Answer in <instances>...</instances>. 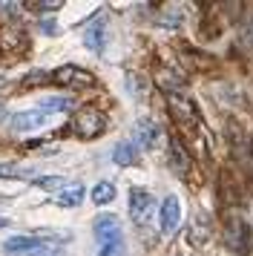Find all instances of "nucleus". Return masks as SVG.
Wrapping results in <instances>:
<instances>
[{"label":"nucleus","mask_w":253,"mask_h":256,"mask_svg":"<svg viewBox=\"0 0 253 256\" xmlns=\"http://www.w3.org/2000/svg\"><path fill=\"white\" fill-rule=\"evenodd\" d=\"M3 250L9 256H20V254H44V250H52V242L40 236V233H20V236H12L3 242Z\"/></svg>","instance_id":"nucleus-1"},{"label":"nucleus","mask_w":253,"mask_h":256,"mask_svg":"<svg viewBox=\"0 0 253 256\" xmlns=\"http://www.w3.org/2000/svg\"><path fill=\"white\" fill-rule=\"evenodd\" d=\"M126 208L136 224H147L152 219V210H156V196L150 193L147 187H130V198H126Z\"/></svg>","instance_id":"nucleus-2"},{"label":"nucleus","mask_w":253,"mask_h":256,"mask_svg":"<svg viewBox=\"0 0 253 256\" xmlns=\"http://www.w3.org/2000/svg\"><path fill=\"white\" fill-rule=\"evenodd\" d=\"M92 233H95V239H98L101 244H110V242L124 239L121 219L112 216V213H101V216H95V222H92Z\"/></svg>","instance_id":"nucleus-3"},{"label":"nucleus","mask_w":253,"mask_h":256,"mask_svg":"<svg viewBox=\"0 0 253 256\" xmlns=\"http://www.w3.org/2000/svg\"><path fill=\"white\" fill-rule=\"evenodd\" d=\"M158 228L164 236H172L182 228V202H178V196H164L158 210Z\"/></svg>","instance_id":"nucleus-4"},{"label":"nucleus","mask_w":253,"mask_h":256,"mask_svg":"<svg viewBox=\"0 0 253 256\" xmlns=\"http://www.w3.org/2000/svg\"><path fill=\"white\" fill-rule=\"evenodd\" d=\"M72 127L78 130V136H84V138L101 136L104 132V116L98 112V110L86 106V110H80L78 116H75V124H72Z\"/></svg>","instance_id":"nucleus-5"},{"label":"nucleus","mask_w":253,"mask_h":256,"mask_svg":"<svg viewBox=\"0 0 253 256\" xmlns=\"http://www.w3.org/2000/svg\"><path fill=\"white\" fill-rule=\"evenodd\" d=\"M132 136H136V144L141 147V150H152L156 144H158L161 138V127L152 121V118H138L136 127H132Z\"/></svg>","instance_id":"nucleus-6"},{"label":"nucleus","mask_w":253,"mask_h":256,"mask_svg":"<svg viewBox=\"0 0 253 256\" xmlns=\"http://www.w3.org/2000/svg\"><path fill=\"white\" fill-rule=\"evenodd\" d=\"M46 112H40L38 106L34 110H20V112H14V116L9 118V127L14 130V132H32V130H40L46 124Z\"/></svg>","instance_id":"nucleus-7"},{"label":"nucleus","mask_w":253,"mask_h":256,"mask_svg":"<svg viewBox=\"0 0 253 256\" xmlns=\"http://www.w3.org/2000/svg\"><path fill=\"white\" fill-rule=\"evenodd\" d=\"M52 81L60 84V86H86V84H92V75L86 70H80V66L66 64V66L52 72Z\"/></svg>","instance_id":"nucleus-8"},{"label":"nucleus","mask_w":253,"mask_h":256,"mask_svg":"<svg viewBox=\"0 0 253 256\" xmlns=\"http://www.w3.org/2000/svg\"><path fill=\"white\" fill-rule=\"evenodd\" d=\"M138 156H141V147H138L136 141H118L112 147V162L118 167H132V164H138Z\"/></svg>","instance_id":"nucleus-9"},{"label":"nucleus","mask_w":253,"mask_h":256,"mask_svg":"<svg viewBox=\"0 0 253 256\" xmlns=\"http://www.w3.org/2000/svg\"><path fill=\"white\" fill-rule=\"evenodd\" d=\"M84 196H86V187L75 182V184H66L60 193H55V204H60V208H78L84 202Z\"/></svg>","instance_id":"nucleus-10"},{"label":"nucleus","mask_w":253,"mask_h":256,"mask_svg":"<svg viewBox=\"0 0 253 256\" xmlns=\"http://www.w3.org/2000/svg\"><path fill=\"white\" fill-rule=\"evenodd\" d=\"M75 106V98H69V95H52V98H44L38 110L46 112V116H58V112H69Z\"/></svg>","instance_id":"nucleus-11"},{"label":"nucleus","mask_w":253,"mask_h":256,"mask_svg":"<svg viewBox=\"0 0 253 256\" xmlns=\"http://www.w3.org/2000/svg\"><path fill=\"white\" fill-rule=\"evenodd\" d=\"M104 40H106L104 20H95L92 26H86V32H84V44H86V49H92V52H104Z\"/></svg>","instance_id":"nucleus-12"},{"label":"nucleus","mask_w":253,"mask_h":256,"mask_svg":"<svg viewBox=\"0 0 253 256\" xmlns=\"http://www.w3.org/2000/svg\"><path fill=\"white\" fill-rule=\"evenodd\" d=\"M90 198L95 202V204H110V202L115 198V184L112 182H98V184L92 187Z\"/></svg>","instance_id":"nucleus-13"},{"label":"nucleus","mask_w":253,"mask_h":256,"mask_svg":"<svg viewBox=\"0 0 253 256\" xmlns=\"http://www.w3.org/2000/svg\"><path fill=\"white\" fill-rule=\"evenodd\" d=\"M34 170L23 167V164H12V162H0V178H29Z\"/></svg>","instance_id":"nucleus-14"},{"label":"nucleus","mask_w":253,"mask_h":256,"mask_svg":"<svg viewBox=\"0 0 253 256\" xmlns=\"http://www.w3.org/2000/svg\"><path fill=\"white\" fill-rule=\"evenodd\" d=\"M32 184L44 187L49 193H60L66 187V182H64V176H40V178H32Z\"/></svg>","instance_id":"nucleus-15"},{"label":"nucleus","mask_w":253,"mask_h":256,"mask_svg":"<svg viewBox=\"0 0 253 256\" xmlns=\"http://www.w3.org/2000/svg\"><path fill=\"white\" fill-rule=\"evenodd\" d=\"M98 256H126V242L118 239V242L101 244V248H98Z\"/></svg>","instance_id":"nucleus-16"},{"label":"nucleus","mask_w":253,"mask_h":256,"mask_svg":"<svg viewBox=\"0 0 253 256\" xmlns=\"http://www.w3.org/2000/svg\"><path fill=\"white\" fill-rule=\"evenodd\" d=\"M182 18H184L182 12L172 9V14H161L158 18V26H170V29H176V26H182Z\"/></svg>","instance_id":"nucleus-17"},{"label":"nucleus","mask_w":253,"mask_h":256,"mask_svg":"<svg viewBox=\"0 0 253 256\" xmlns=\"http://www.w3.org/2000/svg\"><path fill=\"white\" fill-rule=\"evenodd\" d=\"M172 164H176V167L182 164V173H187V158H184V152H182L178 144H172Z\"/></svg>","instance_id":"nucleus-18"},{"label":"nucleus","mask_w":253,"mask_h":256,"mask_svg":"<svg viewBox=\"0 0 253 256\" xmlns=\"http://www.w3.org/2000/svg\"><path fill=\"white\" fill-rule=\"evenodd\" d=\"M40 29H44L46 35H55V32H58V24H55V20H44V24H40Z\"/></svg>","instance_id":"nucleus-19"},{"label":"nucleus","mask_w":253,"mask_h":256,"mask_svg":"<svg viewBox=\"0 0 253 256\" xmlns=\"http://www.w3.org/2000/svg\"><path fill=\"white\" fill-rule=\"evenodd\" d=\"M34 256H60L58 250H44V254H34Z\"/></svg>","instance_id":"nucleus-20"},{"label":"nucleus","mask_w":253,"mask_h":256,"mask_svg":"<svg viewBox=\"0 0 253 256\" xmlns=\"http://www.w3.org/2000/svg\"><path fill=\"white\" fill-rule=\"evenodd\" d=\"M6 224H9V219H3V216H0V228H6Z\"/></svg>","instance_id":"nucleus-21"},{"label":"nucleus","mask_w":253,"mask_h":256,"mask_svg":"<svg viewBox=\"0 0 253 256\" xmlns=\"http://www.w3.org/2000/svg\"><path fill=\"white\" fill-rule=\"evenodd\" d=\"M3 118H6V110H3V106H0V121H3Z\"/></svg>","instance_id":"nucleus-22"}]
</instances>
